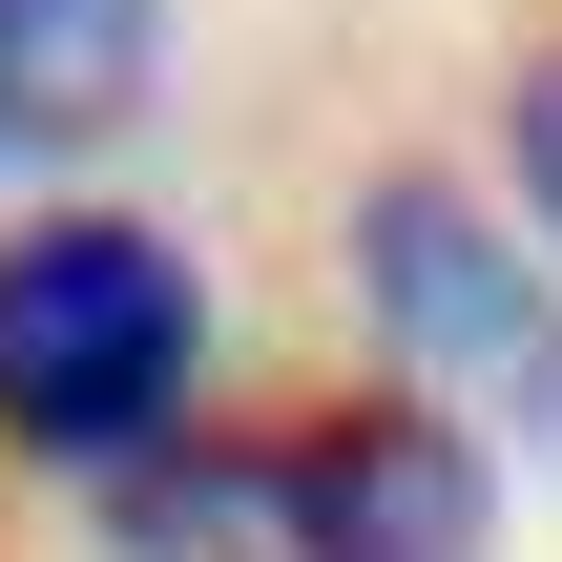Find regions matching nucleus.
<instances>
[{"mask_svg":"<svg viewBox=\"0 0 562 562\" xmlns=\"http://www.w3.org/2000/svg\"><path fill=\"white\" fill-rule=\"evenodd\" d=\"M501 146H521V209H542V250H562V42L521 63V104H501Z\"/></svg>","mask_w":562,"mask_h":562,"instance_id":"39448f33","label":"nucleus"},{"mask_svg":"<svg viewBox=\"0 0 562 562\" xmlns=\"http://www.w3.org/2000/svg\"><path fill=\"white\" fill-rule=\"evenodd\" d=\"M209 417V271L146 209H21L0 229V459L21 480H146Z\"/></svg>","mask_w":562,"mask_h":562,"instance_id":"f03ea898","label":"nucleus"},{"mask_svg":"<svg viewBox=\"0 0 562 562\" xmlns=\"http://www.w3.org/2000/svg\"><path fill=\"white\" fill-rule=\"evenodd\" d=\"M104 562H501V459L417 396L188 417L146 480H104Z\"/></svg>","mask_w":562,"mask_h":562,"instance_id":"f257e3e1","label":"nucleus"},{"mask_svg":"<svg viewBox=\"0 0 562 562\" xmlns=\"http://www.w3.org/2000/svg\"><path fill=\"white\" fill-rule=\"evenodd\" d=\"M334 250H355V313H375V355H396L417 417H459L480 459H501V438L562 459V271L459 188V167H375Z\"/></svg>","mask_w":562,"mask_h":562,"instance_id":"7ed1b4c3","label":"nucleus"},{"mask_svg":"<svg viewBox=\"0 0 562 562\" xmlns=\"http://www.w3.org/2000/svg\"><path fill=\"white\" fill-rule=\"evenodd\" d=\"M167 83V0H0V188H63Z\"/></svg>","mask_w":562,"mask_h":562,"instance_id":"20e7f679","label":"nucleus"}]
</instances>
